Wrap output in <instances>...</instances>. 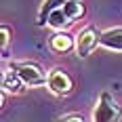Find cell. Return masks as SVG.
<instances>
[{"instance_id": "obj_6", "label": "cell", "mask_w": 122, "mask_h": 122, "mask_svg": "<svg viewBox=\"0 0 122 122\" xmlns=\"http://www.w3.org/2000/svg\"><path fill=\"white\" fill-rule=\"evenodd\" d=\"M49 46L55 53H70L72 49H76V38L70 36L67 32H55L49 38Z\"/></svg>"}, {"instance_id": "obj_2", "label": "cell", "mask_w": 122, "mask_h": 122, "mask_svg": "<svg viewBox=\"0 0 122 122\" xmlns=\"http://www.w3.org/2000/svg\"><path fill=\"white\" fill-rule=\"evenodd\" d=\"M122 120V107L116 103L112 93L103 91L99 95L97 105L93 107V122H120Z\"/></svg>"}, {"instance_id": "obj_4", "label": "cell", "mask_w": 122, "mask_h": 122, "mask_svg": "<svg viewBox=\"0 0 122 122\" xmlns=\"http://www.w3.org/2000/svg\"><path fill=\"white\" fill-rule=\"evenodd\" d=\"M99 38H101V32H99L95 25H86L84 30L76 36V53L78 57H88L93 51L97 49Z\"/></svg>"}, {"instance_id": "obj_3", "label": "cell", "mask_w": 122, "mask_h": 122, "mask_svg": "<svg viewBox=\"0 0 122 122\" xmlns=\"http://www.w3.org/2000/svg\"><path fill=\"white\" fill-rule=\"evenodd\" d=\"M46 88H49L53 95H57V97H65V95H70V93H72L74 82H72L70 74L65 72V70L55 67V70H51V72H49V78H46Z\"/></svg>"}, {"instance_id": "obj_12", "label": "cell", "mask_w": 122, "mask_h": 122, "mask_svg": "<svg viewBox=\"0 0 122 122\" xmlns=\"http://www.w3.org/2000/svg\"><path fill=\"white\" fill-rule=\"evenodd\" d=\"M57 122H86L80 114H67V116H63V118H59Z\"/></svg>"}, {"instance_id": "obj_11", "label": "cell", "mask_w": 122, "mask_h": 122, "mask_svg": "<svg viewBox=\"0 0 122 122\" xmlns=\"http://www.w3.org/2000/svg\"><path fill=\"white\" fill-rule=\"evenodd\" d=\"M0 32H2V53H6V44L11 40V30H9V25H2Z\"/></svg>"}, {"instance_id": "obj_5", "label": "cell", "mask_w": 122, "mask_h": 122, "mask_svg": "<svg viewBox=\"0 0 122 122\" xmlns=\"http://www.w3.org/2000/svg\"><path fill=\"white\" fill-rule=\"evenodd\" d=\"M99 46H103V49H107V51L122 53V27H112V30L101 32Z\"/></svg>"}, {"instance_id": "obj_8", "label": "cell", "mask_w": 122, "mask_h": 122, "mask_svg": "<svg viewBox=\"0 0 122 122\" xmlns=\"http://www.w3.org/2000/svg\"><path fill=\"white\" fill-rule=\"evenodd\" d=\"M67 2H70V0H44L42 6H40V11H38L36 25H38V27H46V19H49V15L53 11H57V9H63Z\"/></svg>"}, {"instance_id": "obj_7", "label": "cell", "mask_w": 122, "mask_h": 122, "mask_svg": "<svg viewBox=\"0 0 122 122\" xmlns=\"http://www.w3.org/2000/svg\"><path fill=\"white\" fill-rule=\"evenodd\" d=\"M2 93L6 95V93H11V95H19V93H23L25 84L21 82V78L17 76V74L13 72V70H6V72H2Z\"/></svg>"}, {"instance_id": "obj_10", "label": "cell", "mask_w": 122, "mask_h": 122, "mask_svg": "<svg viewBox=\"0 0 122 122\" xmlns=\"http://www.w3.org/2000/svg\"><path fill=\"white\" fill-rule=\"evenodd\" d=\"M61 11L65 13L72 21H76V19H80V17L84 15V4H82V0H70Z\"/></svg>"}, {"instance_id": "obj_9", "label": "cell", "mask_w": 122, "mask_h": 122, "mask_svg": "<svg viewBox=\"0 0 122 122\" xmlns=\"http://www.w3.org/2000/svg\"><path fill=\"white\" fill-rule=\"evenodd\" d=\"M74 21L65 15V13L61 11V9H57V11H53L49 15V19H46V27H51V30H55V32H65V27H70Z\"/></svg>"}, {"instance_id": "obj_1", "label": "cell", "mask_w": 122, "mask_h": 122, "mask_svg": "<svg viewBox=\"0 0 122 122\" xmlns=\"http://www.w3.org/2000/svg\"><path fill=\"white\" fill-rule=\"evenodd\" d=\"M9 70L17 74L21 78V82L30 88H36V86H46V78L49 74L42 70V65L36 61H11L9 63Z\"/></svg>"}]
</instances>
